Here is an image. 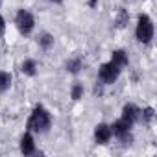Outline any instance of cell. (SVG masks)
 <instances>
[{"instance_id": "obj_1", "label": "cell", "mask_w": 157, "mask_h": 157, "mask_svg": "<svg viewBox=\"0 0 157 157\" xmlns=\"http://www.w3.org/2000/svg\"><path fill=\"white\" fill-rule=\"evenodd\" d=\"M50 124H52L50 113H48L43 105H37V107L32 111V115H30V118H28V122H26V128H28L30 133H44V131L50 128Z\"/></svg>"}, {"instance_id": "obj_2", "label": "cell", "mask_w": 157, "mask_h": 157, "mask_svg": "<svg viewBox=\"0 0 157 157\" xmlns=\"http://www.w3.org/2000/svg\"><path fill=\"white\" fill-rule=\"evenodd\" d=\"M135 35H137V41H140L144 44L153 39V21L148 15H139L137 28H135Z\"/></svg>"}, {"instance_id": "obj_3", "label": "cell", "mask_w": 157, "mask_h": 157, "mask_svg": "<svg viewBox=\"0 0 157 157\" xmlns=\"http://www.w3.org/2000/svg\"><path fill=\"white\" fill-rule=\"evenodd\" d=\"M15 24H17V30L22 33V35H30L33 32V26H35V19L30 11L26 10H21L17 11L15 15Z\"/></svg>"}, {"instance_id": "obj_4", "label": "cell", "mask_w": 157, "mask_h": 157, "mask_svg": "<svg viewBox=\"0 0 157 157\" xmlns=\"http://www.w3.org/2000/svg\"><path fill=\"white\" fill-rule=\"evenodd\" d=\"M120 70H122V68H118L117 65H113V63L109 61V63H104V65L100 67L98 78H100V82H102L104 85H111V83H115V82L118 80Z\"/></svg>"}, {"instance_id": "obj_5", "label": "cell", "mask_w": 157, "mask_h": 157, "mask_svg": "<svg viewBox=\"0 0 157 157\" xmlns=\"http://www.w3.org/2000/svg\"><path fill=\"white\" fill-rule=\"evenodd\" d=\"M111 128V135H115L117 139H120V140H126L128 137H129V129H131V124L128 122V120H124V118H118L113 126H109Z\"/></svg>"}, {"instance_id": "obj_6", "label": "cell", "mask_w": 157, "mask_h": 157, "mask_svg": "<svg viewBox=\"0 0 157 157\" xmlns=\"http://www.w3.org/2000/svg\"><path fill=\"white\" fill-rule=\"evenodd\" d=\"M122 118L128 120V122L133 126V124L139 122V118H140V109H139L137 105H133V104H126L124 109H122Z\"/></svg>"}, {"instance_id": "obj_7", "label": "cell", "mask_w": 157, "mask_h": 157, "mask_svg": "<svg viewBox=\"0 0 157 157\" xmlns=\"http://www.w3.org/2000/svg\"><path fill=\"white\" fill-rule=\"evenodd\" d=\"M111 137H113V135H111V128H109L107 124H98V126L94 128V139H96L98 144L109 142Z\"/></svg>"}, {"instance_id": "obj_8", "label": "cell", "mask_w": 157, "mask_h": 157, "mask_svg": "<svg viewBox=\"0 0 157 157\" xmlns=\"http://www.w3.org/2000/svg\"><path fill=\"white\" fill-rule=\"evenodd\" d=\"M21 151H22L24 155H32V153L35 151V142H33V137H32L30 131L24 133L22 139H21Z\"/></svg>"}, {"instance_id": "obj_9", "label": "cell", "mask_w": 157, "mask_h": 157, "mask_svg": "<svg viewBox=\"0 0 157 157\" xmlns=\"http://www.w3.org/2000/svg\"><path fill=\"white\" fill-rule=\"evenodd\" d=\"M111 63L117 65L118 68H124V67L128 65V54H126L124 50H115V52L111 54Z\"/></svg>"}, {"instance_id": "obj_10", "label": "cell", "mask_w": 157, "mask_h": 157, "mask_svg": "<svg viewBox=\"0 0 157 157\" xmlns=\"http://www.w3.org/2000/svg\"><path fill=\"white\" fill-rule=\"evenodd\" d=\"M35 68H37V63H35L33 59H26V61L22 63V72L28 74V76H33V74L37 72Z\"/></svg>"}, {"instance_id": "obj_11", "label": "cell", "mask_w": 157, "mask_h": 157, "mask_svg": "<svg viewBox=\"0 0 157 157\" xmlns=\"http://www.w3.org/2000/svg\"><path fill=\"white\" fill-rule=\"evenodd\" d=\"M11 85V74L8 72H0V93H4Z\"/></svg>"}, {"instance_id": "obj_12", "label": "cell", "mask_w": 157, "mask_h": 157, "mask_svg": "<svg viewBox=\"0 0 157 157\" xmlns=\"http://www.w3.org/2000/svg\"><path fill=\"white\" fill-rule=\"evenodd\" d=\"M80 68H82V59H70V61L67 63V70L72 72V74L80 72Z\"/></svg>"}, {"instance_id": "obj_13", "label": "cell", "mask_w": 157, "mask_h": 157, "mask_svg": "<svg viewBox=\"0 0 157 157\" xmlns=\"http://www.w3.org/2000/svg\"><path fill=\"white\" fill-rule=\"evenodd\" d=\"M39 44H41L44 50H48V48L54 44V37H52V35H48V33H43V35H41V39H39Z\"/></svg>"}, {"instance_id": "obj_14", "label": "cell", "mask_w": 157, "mask_h": 157, "mask_svg": "<svg viewBox=\"0 0 157 157\" xmlns=\"http://www.w3.org/2000/svg\"><path fill=\"white\" fill-rule=\"evenodd\" d=\"M82 94H83V85L76 83V85L72 87V91H70V96H72V100H80V98H82Z\"/></svg>"}, {"instance_id": "obj_15", "label": "cell", "mask_w": 157, "mask_h": 157, "mask_svg": "<svg viewBox=\"0 0 157 157\" xmlns=\"http://www.w3.org/2000/svg\"><path fill=\"white\" fill-rule=\"evenodd\" d=\"M151 118H153V109H151V107H146L144 111H140V118H139V120H142L144 124H148Z\"/></svg>"}, {"instance_id": "obj_16", "label": "cell", "mask_w": 157, "mask_h": 157, "mask_svg": "<svg viewBox=\"0 0 157 157\" xmlns=\"http://www.w3.org/2000/svg\"><path fill=\"white\" fill-rule=\"evenodd\" d=\"M4 32H6V21H4L2 15H0V35H4Z\"/></svg>"}, {"instance_id": "obj_17", "label": "cell", "mask_w": 157, "mask_h": 157, "mask_svg": "<svg viewBox=\"0 0 157 157\" xmlns=\"http://www.w3.org/2000/svg\"><path fill=\"white\" fill-rule=\"evenodd\" d=\"M52 2H56V4H61V2H63V0H52Z\"/></svg>"}, {"instance_id": "obj_18", "label": "cell", "mask_w": 157, "mask_h": 157, "mask_svg": "<svg viewBox=\"0 0 157 157\" xmlns=\"http://www.w3.org/2000/svg\"><path fill=\"white\" fill-rule=\"evenodd\" d=\"M96 4V0H91V6H94Z\"/></svg>"}]
</instances>
